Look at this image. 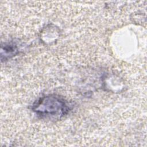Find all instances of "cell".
Here are the masks:
<instances>
[{"label": "cell", "mask_w": 147, "mask_h": 147, "mask_svg": "<svg viewBox=\"0 0 147 147\" xmlns=\"http://www.w3.org/2000/svg\"><path fill=\"white\" fill-rule=\"evenodd\" d=\"M71 110L69 103L62 96L49 94L39 98L32 106V110L41 118L57 119Z\"/></svg>", "instance_id": "obj_1"}, {"label": "cell", "mask_w": 147, "mask_h": 147, "mask_svg": "<svg viewBox=\"0 0 147 147\" xmlns=\"http://www.w3.org/2000/svg\"><path fill=\"white\" fill-rule=\"evenodd\" d=\"M18 52L19 47L17 41H11L5 43L4 45H2L1 57L4 56L5 60L16 56Z\"/></svg>", "instance_id": "obj_2"}]
</instances>
